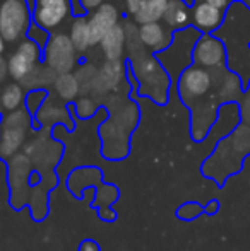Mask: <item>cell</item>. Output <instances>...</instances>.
Here are the masks:
<instances>
[{
    "label": "cell",
    "instance_id": "obj_7",
    "mask_svg": "<svg viewBox=\"0 0 250 251\" xmlns=\"http://www.w3.org/2000/svg\"><path fill=\"white\" fill-rule=\"evenodd\" d=\"M70 16V0H34L33 23L48 33L60 27Z\"/></svg>",
    "mask_w": 250,
    "mask_h": 251
},
{
    "label": "cell",
    "instance_id": "obj_17",
    "mask_svg": "<svg viewBox=\"0 0 250 251\" xmlns=\"http://www.w3.org/2000/svg\"><path fill=\"white\" fill-rule=\"evenodd\" d=\"M55 87H57L58 94L63 100H72L79 93V82H77L76 75L72 72L58 74L57 80H55Z\"/></svg>",
    "mask_w": 250,
    "mask_h": 251
},
{
    "label": "cell",
    "instance_id": "obj_15",
    "mask_svg": "<svg viewBox=\"0 0 250 251\" xmlns=\"http://www.w3.org/2000/svg\"><path fill=\"white\" fill-rule=\"evenodd\" d=\"M70 40H72L74 47L79 53H84L93 47L91 43V33H89V24H87L86 16H79L74 19V23L70 24Z\"/></svg>",
    "mask_w": 250,
    "mask_h": 251
},
{
    "label": "cell",
    "instance_id": "obj_27",
    "mask_svg": "<svg viewBox=\"0 0 250 251\" xmlns=\"http://www.w3.org/2000/svg\"><path fill=\"white\" fill-rule=\"evenodd\" d=\"M242 2H244V3H245V5H247V7H249V9H250V0H242Z\"/></svg>",
    "mask_w": 250,
    "mask_h": 251
},
{
    "label": "cell",
    "instance_id": "obj_19",
    "mask_svg": "<svg viewBox=\"0 0 250 251\" xmlns=\"http://www.w3.org/2000/svg\"><path fill=\"white\" fill-rule=\"evenodd\" d=\"M202 214V207L197 203H187L185 207L180 208V217L184 219H195Z\"/></svg>",
    "mask_w": 250,
    "mask_h": 251
},
{
    "label": "cell",
    "instance_id": "obj_3",
    "mask_svg": "<svg viewBox=\"0 0 250 251\" xmlns=\"http://www.w3.org/2000/svg\"><path fill=\"white\" fill-rule=\"evenodd\" d=\"M31 17L26 0H0V33L5 43H16L26 36Z\"/></svg>",
    "mask_w": 250,
    "mask_h": 251
},
{
    "label": "cell",
    "instance_id": "obj_11",
    "mask_svg": "<svg viewBox=\"0 0 250 251\" xmlns=\"http://www.w3.org/2000/svg\"><path fill=\"white\" fill-rule=\"evenodd\" d=\"M192 3L187 0H168L167 10L163 14V23L171 31H182L190 26V17H192Z\"/></svg>",
    "mask_w": 250,
    "mask_h": 251
},
{
    "label": "cell",
    "instance_id": "obj_28",
    "mask_svg": "<svg viewBox=\"0 0 250 251\" xmlns=\"http://www.w3.org/2000/svg\"><path fill=\"white\" fill-rule=\"evenodd\" d=\"M231 2H242V0H231Z\"/></svg>",
    "mask_w": 250,
    "mask_h": 251
},
{
    "label": "cell",
    "instance_id": "obj_13",
    "mask_svg": "<svg viewBox=\"0 0 250 251\" xmlns=\"http://www.w3.org/2000/svg\"><path fill=\"white\" fill-rule=\"evenodd\" d=\"M122 77V69L118 60H107L103 65L100 67L96 74L93 77V86L98 91H108L113 89L118 84Z\"/></svg>",
    "mask_w": 250,
    "mask_h": 251
},
{
    "label": "cell",
    "instance_id": "obj_23",
    "mask_svg": "<svg viewBox=\"0 0 250 251\" xmlns=\"http://www.w3.org/2000/svg\"><path fill=\"white\" fill-rule=\"evenodd\" d=\"M204 210H206L207 215H216L218 210H220V201H218V200H211L209 203L206 205V208H204Z\"/></svg>",
    "mask_w": 250,
    "mask_h": 251
},
{
    "label": "cell",
    "instance_id": "obj_25",
    "mask_svg": "<svg viewBox=\"0 0 250 251\" xmlns=\"http://www.w3.org/2000/svg\"><path fill=\"white\" fill-rule=\"evenodd\" d=\"M3 70H7V67H5V62H3V58H2V53H0V79H2V75H3Z\"/></svg>",
    "mask_w": 250,
    "mask_h": 251
},
{
    "label": "cell",
    "instance_id": "obj_16",
    "mask_svg": "<svg viewBox=\"0 0 250 251\" xmlns=\"http://www.w3.org/2000/svg\"><path fill=\"white\" fill-rule=\"evenodd\" d=\"M23 101H24V93L19 84H9L2 91V94H0V104L7 111H16L23 104Z\"/></svg>",
    "mask_w": 250,
    "mask_h": 251
},
{
    "label": "cell",
    "instance_id": "obj_29",
    "mask_svg": "<svg viewBox=\"0 0 250 251\" xmlns=\"http://www.w3.org/2000/svg\"><path fill=\"white\" fill-rule=\"evenodd\" d=\"M194 2H197V0H194Z\"/></svg>",
    "mask_w": 250,
    "mask_h": 251
},
{
    "label": "cell",
    "instance_id": "obj_21",
    "mask_svg": "<svg viewBox=\"0 0 250 251\" xmlns=\"http://www.w3.org/2000/svg\"><path fill=\"white\" fill-rule=\"evenodd\" d=\"M124 3H125V12H127V16L132 17L134 14L137 12V9L140 7L142 0H124Z\"/></svg>",
    "mask_w": 250,
    "mask_h": 251
},
{
    "label": "cell",
    "instance_id": "obj_5",
    "mask_svg": "<svg viewBox=\"0 0 250 251\" xmlns=\"http://www.w3.org/2000/svg\"><path fill=\"white\" fill-rule=\"evenodd\" d=\"M192 62L209 70L228 67V51L223 40L214 33H202L194 45Z\"/></svg>",
    "mask_w": 250,
    "mask_h": 251
},
{
    "label": "cell",
    "instance_id": "obj_1",
    "mask_svg": "<svg viewBox=\"0 0 250 251\" xmlns=\"http://www.w3.org/2000/svg\"><path fill=\"white\" fill-rule=\"evenodd\" d=\"M228 51V69L250 80V9L244 2H231L224 12V21L216 31Z\"/></svg>",
    "mask_w": 250,
    "mask_h": 251
},
{
    "label": "cell",
    "instance_id": "obj_20",
    "mask_svg": "<svg viewBox=\"0 0 250 251\" xmlns=\"http://www.w3.org/2000/svg\"><path fill=\"white\" fill-rule=\"evenodd\" d=\"M70 14H72L74 17L87 16V10L84 9V5H83L81 0H70Z\"/></svg>",
    "mask_w": 250,
    "mask_h": 251
},
{
    "label": "cell",
    "instance_id": "obj_12",
    "mask_svg": "<svg viewBox=\"0 0 250 251\" xmlns=\"http://www.w3.org/2000/svg\"><path fill=\"white\" fill-rule=\"evenodd\" d=\"M125 43H127L125 27L122 24H117L115 27H111L103 36V40L100 41L101 50H103L107 60H120L122 55H124Z\"/></svg>",
    "mask_w": 250,
    "mask_h": 251
},
{
    "label": "cell",
    "instance_id": "obj_22",
    "mask_svg": "<svg viewBox=\"0 0 250 251\" xmlns=\"http://www.w3.org/2000/svg\"><path fill=\"white\" fill-rule=\"evenodd\" d=\"M81 2H83L84 9H86L87 12H91V10H94L96 7H100L105 0H81Z\"/></svg>",
    "mask_w": 250,
    "mask_h": 251
},
{
    "label": "cell",
    "instance_id": "obj_18",
    "mask_svg": "<svg viewBox=\"0 0 250 251\" xmlns=\"http://www.w3.org/2000/svg\"><path fill=\"white\" fill-rule=\"evenodd\" d=\"M238 106H240L242 122L250 125V80L247 82V86H245L244 94H242L240 101H238Z\"/></svg>",
    "mask_w": 250,
    "mask_h": 251
},
{
    "label": "cell",
    "instance_id": "obj_2",
    "mask_svg": "<svg viewBox=\"0 0 250 251\" xmlns=\"http://www.w3.org/2000/svg\"><path fill=\"white\" fill-rule=\"evenodd\" d=\"M250 155V125L238 123L224 139L220 140L213 155L204 162L202 175L213 178L220 186L228 178L242 173L245 159Z\"/></svg>",
    "mask_w": 250,
    "mask_h": 251
},
{
    "label": "cell",
    "instance_id": "obj_9",
    "mask_svg": "<svg viewBox=\"0 0 250 251\" xmlns=\"http://www.w3.org/2000/svg\"><path fill=\"white\" fill-rule=\"evenodd\" d=\"M224 12L226 10L218 9L206 0H197L192 3L190 24L200 33H216L224 21Z\"/></svg>",
    "mask_w": 250,
    "mask_h": 251
},
{
    "label": "cell",
    "instance_id": "obj_6",
    "mask_svg": "<svg viewBox=\"0 0 250 251\" xmlns=\"http://www.w3.org/2000/svg\"><path fill=\"white\" fill-rule=\"evenodd\" d=\"M41 55H43V50L31 38H26L17 45L10 58L7 60V72L14 80L28 79L36 70Z\"/></svg>",
    "mask_w": 250,
    "mask_h": 251
},
{
    "label": "cell",
    "instance_id": "obj_24",
    "mask_svg": "<svg viewBox=\"0 0 250 251\" xmlns=\"http://www.w3.org/2000/svg\"><path fill=\"white\" fill-rule=\"evenodd\" d=\"M206 2H209L211 5L218 7V9H221V10H226L228 7L231 5V0H206Z\"/></svg>",
    "mask_w": 250,
    "mask_h": 251
},
{
    "label": "cell",
    "instance_id": "obj_8",
    "mask_svg": "<svg viewBox=\"0 0 250 251\" xmlns=\"http://www.w3.org/2000/svg\"><path fill=\"white\" fill-rule=\"evenodd\" d=\"M87 24H89L91 43L94 47V45H100V41L111 27L120 24V14L113 3L103 2L100 7L91 10V14L87 16Z\"/></svg>",
    "mask_w": 250,
    "mask_h": 251
},
{
    "label": "cell",
    "instance_id": "obj_10",
    "mask_svg": "<svg viewBox=\"0 0 250 251\" xmlns=\"http://www.w3.org/2000/svg\"><path fill=\"white\" fill-rule=\"evenodd\" d=\"M139 38L140 43L144 45V48L151 51H163L173 41V31L161 23H147L140 24L139 27Z\"/></svg>",
    "mask_w": 250,
    "mask_h": 251
},
{
    "label": "cell",
    "instance_id": "obj_26",
    "mask_svg": "<svg viewBox=\"0 0 250 251\" xmlns=\"http://www.w3.org/2000/svg\"><path fill=\"white\" fill-rule=\"evenodd\" d=\"M3 50H5V40H3L2 33H0V53H3Z\"/></svg>",
    "mask_w": 250,
    "mask_h": 251
},
{
    "label": "cell",
    "instance_id": "obj_4",
    "mask_svg": "<svg viewBox=\"0 0 250 251\" xmlns=\"http://www.w3.org/2000/svg\"><path fill=\"white\" fill-rule=\"evenodd\" d=\"M77 53L79 51L67 34H52L43 48L45 63L57 74L72 72L74 65L77 63Z\"/></svg>",
    "mask_w": 250,
    "mask_h": 251
},
{
    "label": "cell",
    "instance_id": "obj_14",
    "mask_svg": "<svg viewBox=\"0 0 250 251\" xmlns=\"http://www.w3.org/2000/svg\"><path fill=\"white\" fill-rule=\"evenodd\" d=\"M168 0H142L137 12L132 16V19L137 24H147V23H160L163 19V14L167 10Z\"/></svg>",
    "mask_w": 250,
    "mask_h": 251
}]
</instances>
